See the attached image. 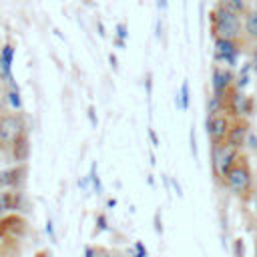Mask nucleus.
<instances>
[{"instance_id":"nucleus-3","label":"nucleus","mask_w":257,"mask_h":257,"mask_svg":"<svg viewBox=\"0 0 257 257\" xmlns=\"http://www.w3.org/2000/svg\"><path fill=\"white\" fill-rule=\"evenodd\" d=\"M247 44V38H213V58L217 64L233 68Z\"/></svg>"},{"instance_id":"nucleus-8","label":"nucleus","mask_w":257,"mask_h":257,"mask_svg":"<svg viewBox=\"0 0 257 257\" xmlns=\"http://www.w3.org/2000/svg\"><path fill=\"white\" fill-rule=\"evenodd\" d=\"M249 133H251V126H249V120H247V118H233L225 143H227L229 147H235V149L241 151V149L245 147V143H247Z\"/></svg>"},{"instance_id":"nucleus-12","label":"nucleus","mask_w":257,"mask_h":257,"mask_svg":"<svg viewBox=\"0 0 257 257\" xmlns=\"http://www.w3.org/2000/svg\"><path fill=\"white\" fill-rule=\"evenodd\" d=\"M251 74H255V70H253V64H251V60H249V62H245V64L239 68V72L235 74V86H237L239 90H243V88L249 84V80H251Z\"/></svg>"},{"instance_id":"nucleus-14","label":"nucleus","mask_w":257,"mask_h":257,"mask_svg":"<svg viewBox=\"0 0 257 257\" xmlns=\"http://www.w3.org/2000/svg\"><path fill=\"white\" fill-rule=\"evenodd\" d=\"M251 64H253V70H255V76H257V42H253V50H251Z\"/></svg>"},{"instance_id":"nucleus-11","label":"nucleus","mask_w":257,"mask_h":257,"mask_svg":"<svg viewBox=\"0 0 257 257\" xmlns=\"http://www.w3.org/2000/svg\"><path fill=\"white\" fill-rule=\"evenodd\" d=\"M219 6L231 10V12H237L241 16H247V12L251 10L253 6V0H217Z\"/></svg>"},{"instance_id":"nucleus-13","label":"nucleus","mask_w":257,"mask_h":257,"mask_svg":"<svg viewBox=\"0 0 257 257\" xmlns=\"http://www.w3.org/2000/svg\"><path fill=\"white\" fill-rule=\"evenodd\" d=\"M181 106L189 108V82L187 80L181 84Z\"/></svg>"},{"instance_id":"nucleus-4","label":"nucleus","mask_w":257,"mask_h":257,"mask_svg":"<svg viewBox=\"0 0 257 257\" xmlns=\"http://www.w3.org/2000/svg\"><path fill=\"white\" fill-rule=\"evenodd\" d=\"M26 131V120L20 112L0 114V153H10L14 141Z\"/></svg>"},{"instance_id":"nucleus-5","label":"nucleus","mask_w":257,"mask_h":257,"mask_svg":"<svg viewBox=\"0 0 257 257\" xmlns=\"http://www.w3.org/2000/svg\"><path fill=\"white\" fill-rule=\"evenodd\" d=\"M211 153H213V171H215V177H219L223 181L225 175L229 173V169L241 157V151L235 149V147H229L227 143H221V145H211Z\"/></svg>"},{"instance_id":"nucleus-1","label":"nucleus","mask_w":257,"mask_h":257,"mask_svg":"<svg viewBox=\"0 0 257 257\" xmlns=\"http://www.w3.org/2000/svg\"><path fill=\"white\" fill-rule=\"evenodd\" d=\"M213 38H245V16L215 4L209 12Z\"/></svg>"},{"instance_id":"nucleus-10","label":"nucleus","mask_w":257,"mask_h":257,"mask_svg":"<svg viewBox=\"0 0 257 257\" xmlns=\"http://www.w3.org/2000/svg\"><path fill=\"white\" fill-rule=\"evenodd\" d=\"M245 38L251 44L257 42V4L251 6V10L245 16Z\"/></svg>"},{"instance_id":"nucleus-6","label":"nucleus","mask_w":257,"mask_h":257,"mask_svg":"<svg viewBox=\"0 0 257 257\" xmlns=\"http://www.w3.org/2000/svg\"><path fill=\"white\" fill-rule=\"evenodd\" d=\"M231 116H227L223 110H215V112H209L207 114V137L211 141V145H221L225 143L227 135H229V128H231Z\"/></svg>"},{"instance_id":"nucleus-15","label":"nucleus","mask_w":257,"mask_h":257,"mask_svg":"<svg viewBox=\"0 0 257 257\" xmlns=\"http://www.w3.org/2000/svg\"><path fill=\"white\" fill-rule=\"evenodd\" d=\"M0 22H2V14H0Z\"/></svg>"},{"instance_id":"nucleus-2","label":"nucleus","mask_w":257,"mask_h":257,"mask_svg":"<svg viewBox=\"0 0 257 257\" xmlns=\"http://www.w3.org/2000/svg\"><path fill=\"white\" fill-rule=\"evenodd\" d=\"M223 183L229 187V191H233V195H237L239 199L247 201L253 195V173L249 167V161L241 155L235 165L229 169V173L225 175Z\"/></svg>"},{"instance_id":"nucleus-7","label":"nucleus","mask_w":257,"mask_h":257,"mask_svg":"<svg viewBox=\"0 0 257 257\" xmlns=\"http://www.w3.org/2000/svg\"><path fill=\"white\" fill-rule=\"evenodd\" d=\"M235 86V72L233 68L225 66V64H217L213 68L211 74V88H213V98L221 100L225 96L227 90H231Z\"/></svg>"},{"instance_id":"nucleus-9","label":"nucleus","mask_w":257,"mask_h":257,"mask_svg":"<svg viewBox=\"0 0 257 257\" xmlns=\"http://www.w3.org/2000/svg\"><path fill=\"white\" fill-rule=\"evenodd\" d=\"M28 155H30V137H28V131H24V133L14 141V145H12V149H10V157H12L18 165H22V163H26Z\"/></svg>"}]
</instances>
